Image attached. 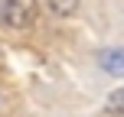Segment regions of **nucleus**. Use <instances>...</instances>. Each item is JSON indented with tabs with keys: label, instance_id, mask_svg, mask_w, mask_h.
Returning <instances> with one entry per match:
<instances>
[{
	"label": "nucleus",
	"instance_id": "3",
	"mask_svg": "<svg viewBox=\"0 0 124 117\" xmlns=\"http://www.w3.org/2000/svg\"><path fill=\"white\" fill-rule=\"evenodd\" d=\"M105 111H108V114H118V117H124V88H118V91H111V94H108Z\"/></svg>",
	"mask_w": 124,
	"mask_h": 117
},
{
	"label": "nucleus",
	"instance_id": "4",
	"mask_svg": "<svg viewBox=\"0 0 124 117\" xmlns=\"http://www.w3.org/2000/svg\"><path fill=\"white\" fill-rule=\"evenodd\" d=\"M49 10L56 13V16H72V13L78 10V0H49Z\"/></svg>",
	"mask_w": 124,
	"mask_h": 117
},
{
	"label": "nucleus",
	"instance_id": "2",
	"mask_svg": "<svg viewBox=\"0 0 124 117\" xmlns=\"http://www.w3.org/2000/svg\"><path fill=\"white\" fill-rule=\"evenodd\" d=\"M101 72H108L111 78H124V46H114V49H105L98 55Z\"/></svg>",
	"mask_w": 124,
	"mask_h": 117
},
{
	"label": "nucleus",
	"instance_id": "1",
	"mask_svg": "<svg viewBox=\"0 0 124 117\" xmlns=\"http://www.w3.org/2000/svg\"><path fill=\"white\" fill-rule=\"evenodd\" d=\"M39 20V0H0V26L30 29Z\"/></svg>",
	"mask_w": 124,
	"mask_h": 117
}]
</instances>
